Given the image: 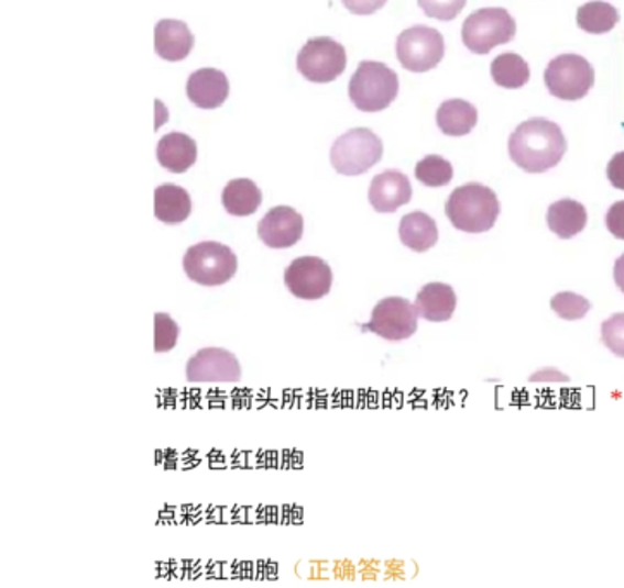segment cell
<instances>
[{"instance_id":"obj_43","label":"cell","mask_w":624,"mask_h":588,"mask_svg":"<svg viewBox=\"0 0 624 588\" xmlns=\"http://www.w3.org/2000/svg\"><path fill=\"white\" fill-rule=\"evenodd\" d=\"M242 580V561H231V580Z\"/></svg>"},{"instance_id":"obj_29","label":"cell","mask_w":624,"mask_h":588,"mask_svg":"<svg viewBox=\"0 0 624 588\" xmlns=\"http://www.w3.org/2000/svg\"><path fill=\"white\" fill-rule=\"evenodd\" d=\"M602 343L614 355L624 358V313L609 317L602 324Z\"/></svg>"},{"instance_id":"obj_10","label":"cell","mask_w":624,"mask_h":588,"mask_svg":"<svg viewBox=\"0 0 624 588\" xmlns=\"http://www.w3.org/2000/svg\"><path fill=\"white\" fill-rule=\"evenodd\" d=\"M418 310L406 298L390 297L380 301L371 313V320L362 325V331H370L386 341H404L418 331Z\"/></svg>"},{"instance_id":"obj_45","label":"cell","mask_w":624,"mask_h":588,"mask_svg":"<svg viewBox=\"0 0 624 588\" xmlns=\"http://www.w3.org/2000/svg\"><path fill=\"white\" fill-rule=\"evenodd\" d=\"M292 523V506H283L282 525Z\"/></svg>"},{"instance_id":"obj_16","label":"cell","mask_w":624,"mask_h":588,"mask_svg":"<svg viewBox=\"0 0 624 588\" xmlns=\"http://www.w3.org/2000/svg\"><path fill=\"white\" fill-rule=\"evenodd\" d=\"M194 44V35L184 21L161 20L155 24L154 47L161 59L169 63L187 59Z\"/></svg>"},{"instance_id":"obj_20","label":"cell","mask_w":624,"mask_h":588,"mask_svg":"<svg viewBox=\"0 0 624 588\" xmlns=\"http://www.w3.org/2000/svg\"><path fill=\"white\" fill-rule=\"evenodd\" d=\"M191 212V198L182 186L161 185L154 191V215L164 224L175 225L187 221Z\"/></svg>"},{"instance_id":"obj_44","label":"cell","mask_w":624,"mask_h":588,"mask_svg":"<svg viewBox=\"0 0 624 588\" xmlns=\"http://www.w3.org/2000/svg\"><path fill=\"white\" fill-rule=\"evenodd\" d=\"M266 521H267V506H259L258 520H255V523H266Z\"/></svg>"},{"instance_id":"obj_42","label":"cell","mask_w":624,"mask_h":588,"mask_svg":"<svg viewBox=\"0 0 624 588\" xmlns=\"http://www.w3.org/2000/svg\"><path fill=\"white\" fill-rule=\"evenodd\" d=\"M278 578V563L276 561H267L266 580H276Z\"/></svg>"},{"instance_id":"obj_35","label":"cell","mask_w":624,"mask_h":588,"mask_svg":"<svg viewBox=\"0 0 624 588\" xmlns=\"http://www.w3.org/2000/svg\"><path fill=\"white\" fill-rule=\"evenodd\" d=\"M359 566V580L362 581H376L383 577V561L382 559H362L358 561Z\"/></svg>"},{"instance_id":"obj_13","label":"cell","mask_w":624,"mask_h":588,"mask_svg":"<svg viewBox=\"0 0 624 588\" xmlns=\"http://www.w3.org/2000/svg\"><path fill=\"white\" fill-rule=\"evenodd\" d=\"M304 219L292 207H273L258 224L259 240L270 248H291L300 242Z\"/></svg>"},{"instance_id":"obj_28","label":"cell","mask_w":624,"mask_h":588,"mask_svg":"<svg viewBox=\"0 0 624 588\" xmlns=\"http://www.w3.org/2000/svg\"><path fill=\"white\" fill-rule=\"evenodd\" d=\"M179 329L175 320L167 313H155L154 317V352H172L178 341Z\"/></svg>"},{"instance_id":"obj_19","label":"cell","mask_w":624,"mask_h":588,"mask_svg":"<svg viewBox=\"0 0 624 588\" xmlns=\"http://www.w3.org/2000/svg\"><path fill=\"white\" fill-rule=\"evenodd\" d=\"M587 222H589V213L583 203L571 198L559 200L547 210L549 230L561 240H571L580 234L587 228Z\"/></svg>"},{"instance_id":"obj_7","label":"cell","mask_w":624,"mask_h":588,"mask_svg":"<svg viewBox=\"0 0 624 588\" xmlns=\"http://www.w3.org/2000/svg\"><path fill=\"white\" fill-rule=\"evenodd\" d=\"M544 81L550 96L574 102L589 96L595 84V71L584 57L562 54L550 60L545 69Z\"/></svg>"},{"instance_id":"obj_11","label":"cell","mask_w":624,"mask_h":588,"mask_svg":"<svg viewBox=\"0 0 624 588\" xmlns=\"http://www.w3.org/2000/svg\"><path fill=\"white\" fill-rule=\"evenodd\" d=\"M285 285L295 298L321 300L330 292L333 273L330 265L319 257L295 258L285 270Z\"/></svg>"},{"instance_id":"obj_23","label":"cell","mask_w":624,"mask_h":588,"mask_svg":"<svg viewBox=\"0 0 624 588\" xmlns=\"http://www.w3.org/2000/svg\"><path fill=\"white\" fill-rule=\"evenodd\" d=\"M221 202L230 215L247 218L263 203V193L252 179H231L221 195Z\"/></svg>"},{"instance_id":"obj_14","label":"cell","mask_w":624,"mask_h":588,"mask_svg":"<svg viewBox=\"0 0 624 588\" xmlns=\"http://www.w3.org/2000/svg\"><path fill=\"white\" fill-rule=\"evenodd\" d=\"M368 197L376 212L392 213L410 202L413 186L401 170H385L374 176Z\"/></svg>"},{"instance_id":"obj_15","label":"cell","mask_w":624,"mask_h":588,"mask_svg":"<svg viewBox=\"0 0 624 588\" xmlns=\"http://www.w3.org/2000/svg\"><path fill=\"white\" fill-rule=\"evenodd\" d=\"M230 96V81L223 71L204 68L191 73L187 81V97L199 109H218Z\"/></svg>"},{"instance_id":"obj_22","label":"cell","mask_w":624,"mask_h":588,"mask_svg":"<svg viewBox=\"0 0 624 588\" xmlns=\"http://www.w3.org/2000/svg\"><path fill=\"white\" fill-rule=\"evenodd\" d=\"M478 123V111L473 103L461 99L446 100L438 107L437 124L447 136L470 135Z\"/></svg>"},{"instance_id":"obj_4","label":"cell","mask_w":624,"mask_h":588,"mask_svg":"<svg viewBox=\"0 0 624 588\" xmlns=\"http://www.w3.org/2000/svg\"><path fill=\"white\" fill-rule=\"evenodd\" d=\"M462 44L474 54L485 56L499 45L510 44L516 36V21L504 8H483L466 18Z\"/></svg>"},{"instance_id":"obj_6","label":"cell","mask_w":624,"mask_h":588,"mask_svg":"<svg viewBox=\"0 0 624 588\" xmlns=\"http://www.w3.org/2000/svg\"><path fill=\"white\" fill-rule=\"evenodd\" d=\"M383 143L368 127L347 131L331 146V166L343 176H361L382 160Z\"/></svg>"},{"instance_id":"obj_17","label":"cell","mask_w":624,"mask_h":588,"mask_svg":"<svg viewBox=\"0 0 624 588\" xmlns=\"http://www.w3.org/2000/svg\"><path fill=\"white\" fill-rule=\"evenodd\" d=\"M456 304H458V297L452 286L430 282L419 289L414 307L418 310V315L428 322H447L452 319Z\"/></svg>"},{"instance_id":"obj_25","label":"cell","mask_w":624,"mask_h":588,"mask_svg":"<svg viewBox=\"0 0 624 588\" xmlns=\"http://www.w3.org/2000/svg\"><path fill=\"white\" fill-rule=\"evenodd\" d=\"M493 81L502 88L517 90L525 87L529 81V66L522 56H517L514 52H505L501 56L495 57L490 66Z\"/></svg>"},{"instance_id":"obj_24","label":"cell","mask_w":624,"mask_h":588,"mask_svg":"<svg viewBox=\"0 0 624 588\" xmlns=\"http://www.w3.org/2000/svg\"><path fill=\"white\" fill-rule=\"evenodd\" d=\"M577 23L583 32L604 35L620 23V11L604 0H592L578 9Z\"/></svg>"},{"instance_id":"obj_36","label":"cell","mask_w":624,"mask_h":588,"mask_svg":"<svg viewBox=\"0 0 624 588\" xmlns=\"http://www.w3.org/2000/svg\"><path fill=\"white\" fill-rule=\"evenodd\" d=\"M607 178L617 190L624 191V152L614 155L607 164Z\"/></svg>"},{"instance_id":"obj_33","label":"cell","mask_w":624,"mask_h":588,"mask_svg":"<svg viewBox=\"0 0 624 588\" xmlns=\"http://www.w3.org/2000/svg\"><path fill=\"white\" fill-rule=\"evenodd\" d=\"M331 577L335 580H358V563H354L352 559H335L331 563Z\"/></svg>"},{"instance_id":"obj_41","label":"cell","mask_w":624,"mask_h":588,"mask_svg":"<svg viewBox=\"0 0 624 588\" xmlns=\"http://www.w3.org/2000/svg\"><path fill=\"white\" fill-rule=\"evenodd\" d=\"M267 561H255V580H266Z\"/></svg>"},{"instance_id":"obj_26","label":"cell","mask_w":624,"mask_h":588,"mask_svg":"<svg viewBox=\"0 0 624 588\" xmlns=\"http://www.w3.org/2000/svg\"><path fill=\"white\" fill-rule=\"evenodd\" d=\"M416 179L430 188L447 186L453 178L452 164L440 155H428L416 164Z\"/></svg>"},{"instance_id":"obj_30","label":"cell","mask_w":624,"mask_h":588,"mask_svg":"<svg viewBox=\"0 0 624 588\" xmlns=\"http://www.w3.org/2000/svg\"><path fill=\"white\" fill-rule=\"evenodd\" d=\"M418 5L428 18L452 21L464 9L466 0H418Z\"/></svg>"},{"instance_id":"obj_27","label":"cell","mask_w":624,"mask_h":588,"mask_svg":"<svg viewBox=\"0 0 624 588\" xmlns=\"http://www.w3.org/2000/svg\"><path fill=\"white\" fill-rule=\"evenodd\" d=\"M550 307L557 315L565 320L583 319L592 309V304L587 298L571 291L557 292L556 297L550 300Z\"/></svg>"},{"instance_id":"obj_5","label":"cell","mask_w":624,"mask_h":588,"mask_svg":"<svg viewBox=\"0 0 624 588\" xmlns=\"http://www.w3.org/2000/svg\"><path fill=\"white\" fill-rule=\"evenodd\" d=\"M184 269L188 279L197 285L215 288L227 285L239 269L233 249L216 242H202L185 253Z\"/></svg>"},{"instance_id":"obj_37","label":"cell","mask_w":624,"mask_h":588,"mask_svg":"<svg viewBox=\"0 0 624 588\" xmlns=\"http://www.w3.org/2000/svg\"><path fill=\"white\" fill-rule=\"evenodd\" d=\"M204 578H207V580H223V561H207Z\"/></svg>"},{"instance_id":"obj_39","label":"cell","mask_w":624,"mask_h":588,"mask_svg":"<svg viewBox=\"0 0 624 588\" xmlns=\"http://www.w3.org/2000/svg\"><path fill=\"white\" fill-rule=\"evenodd\" d=\"M231 523H247V506H233L231 508Z\"/></svg>"},{"instance_id":"obj_40","label":"cell","mask_w":624,"mask_h":588,"mask_svg":"<svg viewBox=\"0 0 624 588\" xmlns=\"http://www.w3.org/2000/svg\"><path fill=\"white\" fill-rule=\"evenodd\" d=\"M242 580H255V561H242Z\"/></svg>"},{"instance_id":"obj_9","label":"cell","mask_w":624,"mask_h":588,"mask_svg":"<svg viewBox=\"0 0 624 588\" xmlns=\"http://www.w3.org/2000/svg\"><path fill=\"white\" fill-rule=\"evenodd\" d=\"M398 63L413 73H426L437 68L446 54V42L438 30L430 26L416 24L413 29L404 30L398 35L397 44Z\"/></svg>"},{"instance_id":"obj_18","label":"cell","mask_w":624,"mask_h":588,"mask_svg":"<svg viewBox=\"0 0 624 588\" xmlns=\"http://www.w3.org/2000/svg\"><path fill=\"white\" fill-rule=\"evenodd\" d=\"M157 160L169 173H187L197 163V143L185 133H167L157 143Z\"/></svg>"},{"instance_id":"obj_38","label":"cell","mask_w":624,"mask_h":588,"mask_svg":"<svg viewBox=\"0 0 624 588\" xmlns=\"http://www.w3.org/2000/svg\"><path fill=\"white\" fill-rule=\"evenodd\" d=\"M614 280H616L617 288L624 292V253L614 264Z\"/></svg>"},{"instance_id":"obj_34","label":"cell","mask_w":624,"mask_h":588,"mask_svg":"<svg viewBox=\"0 0 624 588\" xmlns=\"http://www.w3.org/2000/svg\"><path fill=\"white\" fill-rule=\"evenodd\" d=\"M342 4L352 14L358 16H370L373 12L380 11L386 4V0H342Z\"/></svg>"},{"instance_id":"obj_12","label":"cell","mask_w":624,"mask_h":588,"mask_svg":"<svg viewBox=\"0 0 624 588\" xmlns=\"http://www.w3.org/2000/svg\"><path fill=\"white\" fill-rule=\"evenodd\" d=\"M190 382H231L242 379V368L233 353L221 347H204L187 364Z\"/></svg>"},{"instance_id":"obj_21","label":"cell","mask_w":624,"mask_h":588,"mask_svg":"<svg viewBox=\"0 0 624 588\" xmlns=\"http://www.w3.org/2000/svg\"><path fill=\"white\" fill-rule=\"evenodd\" d=\"M401 242L413 252H428L438 242L437 222L425 212H410L404 215L398 225Z\"/></svg>"},{"instance_id":"obj_3","label":"cell","mask_w":624,"mask_h":588,"mask_svg":"<svg viewBox=\"0 0 624 588\" xmlns=\"http://www.w3.org/2000/svg\"><path fill=\"white\" fill-rule=\"evenodd\" d=\"M397 96V73L379 60H362L350 78L349 97L359 111H385Z\"/></svg>"},{"instance_id":"obj_1","label":"cell","mask_w":624,"mask_h":588,"mask_svg":"<svg viewBox=\"0 0 624 588\" xmlns=\"http://www.w3.org/2000/svg\"><path fill=\"white\" fill-rule=\"evenodd\" d=\"M568 151L565 133L556 123L533 118L519 124L510 138V155L517 167L529 174L550 170Z\"/></svg>"},{"instance_id":"obj_31","label":"cell","mask_w":624,"mask_h":588,"mask_svg":"<svg viewBox=\"0 0 624 588\" xmlns=\"http://www.w3.org/2000/svg\"><path fill=\"white\" fill-rule=\"evenodd\" d=\"M418 565L414 561L385 559L383 561V580L404 581L418 575Z\"/></svg>"},{"instance_id":"obj_8","label":"cell","mask_w":624,"mask_h":588,"mask_svg":"<svg viewBox=\"0 0 624 588\" xmlns=\"http://www.w3.org/2000/svg\"><path fill=\"white\" fill-rule=\"evenodd\" d=\"M347 68V52L330 36L307 40L297 56V69L307 81L331 84Z\"/></svg>"},{"instance_id":"obj_32","label":"cell","mask_w":624,"mask_h":588,"mask_svg":"<svg viewBox=\"0 0 624 588\" xmlns=\"http://www.w3.org/2000/svg\"><path fill=\"white\" fill-rule=\"evenodd\" d=\"M605 225L609 233L624 242V200L614 203L605 213Z\"/></svg>"},{"instance_id":"obj_46","label":"cell","mask_w":624,"mask_h":588,"mask_svg":"<svg viewBox=\"0 0 624 588\" xmlns=\"http://www.w3.org/2000/svg\"><path fill=\"white\" fill-rule=\"evenodd\" d=\"M255 520H258V514L254 513V508L247 506V523L251 525V523H255Z\"/></svg>"},{"instance_id":"obj_2","label":"cell","mask_w":624,"mask_h":588,"mask_svg":"<svg viewBox=\"0 0 624 588\" xmlns=\"http://www.w3.org/2000/svg\"><path fill=\"white\" fill-rule=\"evenodd\" d=\"M446 213L456 230L471 234L486 233L497 222L501 203L489 186L468 182L450 193Z\"/></svg>"}]
</instances>
